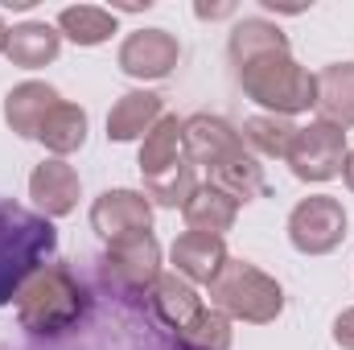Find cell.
I'll return each mask as SVG.
<instances>
[{"label":"cell","instance_id":"obj_1","mask_svg":"<svg viewBox=\"0 0 354 350\" xmlns=\"http://www.w3.org/2000/svg\"><path fill=\"white\" fill-rule=\"evenodd\" d=\"M58 252V231L37 210L0 198V305H12L21 284Z\"/></svg>","mask_w":354,"mask_h":350},{"label":"cell","instance_id":"obj_2","mask_svg":"<svg viewBox=\"0 0 354 350\" xmlns=\"http://www.w3.org/2000/svg\"><path fill=\"white\" fill-rule=\"evenodd\" d=\"M12 305H17L21 330H29L37 338H58V334H66L83 322L87 293H83L79 276L66 264H46L21 284Z\"/></svg>","mask_w":354,"mask_h":350},{"label":"cell","instance_id":"obj_3","mask_svg":"<svg viewBox=\"0 0 354 350\" xmlns=\"http://www.w3.org/2000/svg\"><path fill=\"white\" fill-rule=\"evenodd\" d=\"M235 79L252 103H260L268 116H301L309 107H317V75L305 71L292 50H276V54H260L243 66H235Z\"/></svg>","mask_w":354,"mask_h":350},{"label":"cell","instance_id":"obj_4","mask_svg":"<svg viewBox=\"0 0 354 350\" xmlns=\"http://www.w3.org/2000/svg\"><path fill=\"white\" fill-rule=\"evenodd\" d=\"M210 309L227 313L231 322H248V326H268L284 313V288L276 276H268L264 268L248 260L223 264L218 280L210 284Z\"/></svg>","mask_w":354,"mask_h":350},{"label":"cell","instance_id":"obj_5","mask_svg":"<svg viewBox=\"0 0 354 350\" xmlns=\"http://www.w3.org/2000/svg\"><path fill=\"white\" fill-rule=\"evenodd\" d=\"M346 206L330 194H309L288 210V243L301 256H330L346 239Z\"/></svg>","mask_w":354,"mask_h":350},{"label":"cell","instance_id":"obj_6","mask_svg":"<svg viewBox=\"0 0 354 350\" xmlns=\"http://www.w3.org/2000/svg\"><path fill=\"white\" fill-rule=\"evenodd\" d=\"M346 132L326 124V120H309L305 128H297L292 136V149H288V169L297 181H309V185H322V181H334L346 165Z\"/></svg>","mask_w":354,"mask_h":350},{"label":"cell","instance_id":"obj_7","mask_svg":"<svg viewBox=\"0 0 354 350\" xmlns=\"http://www.w3.org/2000/svg\"><path fill=\"white\" fill-rule=\"evenodd\" d=\"M91 231L107 248L153 235V202L145 198V190H103L91 202Z\"/></svg>","mask_w":354,"mask_h":350},{"label":"cell","instance_id":"obj_8","mask_svg":"<svg viewBox=\"0 0 354 350\" xmlns=\"http://www.w3.org/2000/svg\"><path fill=\"white\" fill-rule=\"evenodd\" d=\"M177 62H181V42L169 29H136L120 42V54H115V66L140 83L169 79Z\"/></svg>","mask_w":354,"mask_h":350},{"label":"cell","instance_id":"obj_9","mask_svg":"<svg viewBox=\"0 0 354 350\" xmlns=\"http://www.w3.org/2000/svg\"><path fill=\"white\" fill-rule=\"evenodd\" d=\"M103 276L107 284L124 293H149L161 276V243L157 235H140L128 243H111L103 252Z\"/></svg>","mask_w":354,"mask_h":350},{"label":"cell","instance_id":"obj_10","mask_svg":"<svg viewBox=\"0 0 354 350\" xmlns=\"http://www.w3.org/2000/svg\"><path fill=\"white\" fill-rule=\"evenodd\" d=\"M29 198H33V210L41 219H66L75 214L79 198H83V177L75 165H66L62 157H50L41 165H33L29 174Z\"/></svg>","mask_w":354,"mask_h":350},{"label":"cell","instance_id":"obj_11","mask_svg":"<svg viewBox=\"0 0 354 350\" xmlns=\"http://www.w3.org/2000/svg\"><path fill=\"white\" fill-rule=\"evenodd\" d=\"M181 149L185 157L194 161V169H210L218 165L223 157H231L235 149H243V136L239 128H231L223 116H210V111H198L189 120H181Z\"/></svg>","mask_w":354,"mask_h":350},{"label":"cell","instance_id":"obj_12","mask_svg":"<svg viewBox=\"0 0 354 350\" xmlns=\"http://www.w3.org/2000/svg\"><path fill=\"white\" fill-rule=\"evenodd\" d=\"M227 260H231V252H227V243L218 235L181 231L174 239V248H169V264H174L177 276L189 280V284H206V288L218 280V272H223Z\"/></svg>","mask_w":354,"mask_h":350},{"label":"cell","instance_id":"obj_13","mask_svg":"<svg viewBox=\"0 0 354 350\" xmlns=\"http://www.w3.org/2000/svg\"><path fill=\"white\" fill-rule=\"evenodd\" d=\"M58 103H62V95H58V87H50V83H37V79L17 83V87L4 95V124H8L21 140H37L46 116H50Z\"/></svg>","mask_w":354,"mask_h":350},{"label":"cell","instance_id":"obj_14","mask_svg":"<svg viewBox=\"0 0 354 350\" xmlns=\"http://www.w3.org/2000/svg\"><path fill=\"white\" fill-rule=\"evenodd\" d=\"M165 116V99L157 91H128L115 99L107 111V140L111 145H132L153 132V124Z\"/></svg>","mask_w":354,"mask_h":350},{"label":"cell","instance_id":"obj_15","mask_svg":"<svg viewBox=\"0 0 354 350\" xmlns=\"http://www.w3.org/2000/svg\"><path fill=\"white\" fill-rule=\"evenodd\" d=\"M149 297V309H153V317L165 326V330H185L206 305H202V297H198V288L189 284V280H181L177 272H161L157 276V284L145 293Z\"/></svg>","mask_w":354,"mask_h":350},{"label":"cell","instance_id":"obj_16","mask_svg":"<svg viewBox=\"0 0 354 350\" xmlns=\"http://www.w3.org/2000/svg\"><path fill=\"white\" fill-rule=\"evenodd\" d=\"M62 50V33L58 25L50 21H21L8 29V46H4V58L21 71H41L58 58Z\"/></svg>","mask_w":354,"mask_h":350},{"label":"cell","instance_id":"obj_17","mask_svg":"<svg viewBox=\"0 0 354 350\" xmlns=\"http://www.w3.org/2000/svg\"><path fill=\"white\" fill-rule=\"evenodd\" d=\"M181 219H185V231H198V235H227L231 227H235V219H239V202L227 194V190H218V185H198L194 194H189V202L181 206Z\"/></svg>","mask_w":354,"mask_h":350},{"label":"cell","instance_id":"obj_18","mask_svg":"<svg viewBox=\"0 0 354 350\" xmlns=\"http://www.w3.org/2000/svg\"><path fill=\"white\" fill-rule=\"evenodd\" d=\"M317 120L354 128V62H330L317 71Z\"/></svg>","mask_w":354,"mask_h":350},{"label":"cell","instance_id":"obj_19","mask_svg":"<svg viewBox=\"0 0 354 350\" xmlns=\"http://www.w3.org/2000/svg\"><path fill=\"white\" fill-rule=\"evenodd\" d=\"M210 185L227 190L239 206H243V202H256V198L264 194V165H260V157L248 153V145H243V149H235L231 157H223L218 165H210Z\"/></svg>","mask_w":354,"mask_h":350},{"label":"cell","instance_id":"obj_20","mask_svg":"<svg viewBox=\"0 0 354 350\" xmlns=\"http://www.w3.org/2000/svg\"><path fill=\"white\" fill-rule=\"evenodd\" d=\"M37 140L46 145V153H54V157L66 161L71 153H79V149L87 145V111H83L79 103H66V99H62V103L46 116Z\"/></svg>","mask_w":354,"mask_h":350},{"label":"cell","instance_id":"obj_21","mask_svg":"<svg viewBox=\"0 0 354 350\" xmlns=\"http://www.w3.org/2000/svg\"><path fill=\"white\" fill-rule=\"evenodd\" d=\"M276 50H288V37L280 25H272L264 17H243L235 21L231 29V42H227V54H231V66H243L260 54H276Z\"/></svg>","mask_w":354,"mask_h":350},{"label":"cell","instance_id":"obj_22","mask_svg":"<svg viewBox=\"0 0 354 350\" xmlns=\"http://www.w3.org/2000/svg\"><path fill=\"white\" fill-rule=\"evenodd\" d=\"M58 33L75 46H103L115 33V12L99 4H71L58 12Z\"/></svg>","mask_w":354,"mask_h":350},{"label":"cell","instance_id":"obj_23","mask_svg":"<svg viewBox=\"0 0 354 350\" xmlns=\"http://www.w3.org/2000/svg\"><path fill=\"white\" fill-rule=\"evenodd\" d=\"M181 157H185V149H181V120L165 111V116L153 124V132L140 140V157H136L140 177L161 174V169H169V165L181 161Z\"/></svg>","mask_w":354,"mask_h":350},{"label":"cell","instance_id":"obj_24","mask_svg":"<svg viewBox=\"0 0 354 350\" xmlns=\"http://www.w3.org/2000/svg\"><path fill=\"white\" fill-rule=\"evenodd\" d=\"M239 136H243L248 153H256V157H288L292 136H297V124H292V120H284V116H268V111H264V116L243 120Z\"/></svg>","mask_w":354,"mask_h":350},{"label":"cell","instance_id":"obj_25","mask_svg":"<svg viewBox=\"0 0 354 350\" xmlns=\"http://www.w3.org/2000/svg\"><path fill=\"white\" fill-rule=\"evenodd\" d=\"M194 190H198V169H194V161H189V157L174 161V165H169V169H161V174L145 177V198H149L153 206H165V210L185 206Z\"/></svg>","mask_w":354,"mask_h":350},{"label":"cell","instance_id":"obj_26","mask_svg":"<svg viewBox=\"0 0 354 350\" xmlns=\"http://www.w3.org/2000/svg\"><path fill=\"white\" fill-rule=\"evenodd\" d=\"M174 342H177V350H231L235 330H231V317L227 313H218V309L206 305L185 330H177Z\"/></svg>","mask_w":354,"mask_h":350},{"label":"cell","instance_id":"obj_27","mask_svg":"<svg viewBox=\"0 0 354 350\" xmlns=\"http://www.w3.org/2000/svg\"><path fill=\"white\" fill-rule=\"evenodd\" d=\"M334 342L342 350H354V305L334 317Z\"/></svg>","mask_w":354,"mask_h":350},{"label":"cell","instance_id":"obj_28","mask_svg":"<svg viewBox=\"0 0 354 350\" xmlns=\"http://www.w3.org/2000/svg\"><path fill=\"white\" fill-rule=\"evenodd\" d=\"M194 12H198L202 21H214V17H227V12H231V4H198Z\"/></svg>","mask_w":354,"mask_h":350},{"label":"cell","instance_id":"obj_29","mask_svg":"<svg viewBox=\"0 0 354 350\" xmlns=\"http://www.w3.org/2000/svg\"><path fill=\"white\" fill-rule=\"evenodd\" d=\"M342 177H346V185L354 190V149L346 153V165H342Z\"/></svg>","mask_w":354,"mask_h":350},{"label":"cell","instance_id":"obj_30","mask_svg":"<svg viewBox=\"0 0 354 350\" xmlns=\"http://www.w3.org/2000/svg\"><path fill=\"white\" fill-rule=\"evenodd\" d=\"M4 46H8V25L0 21V54H4Z\"/></svg>","mask_w":354,"mask_h":350}]
</instances>
